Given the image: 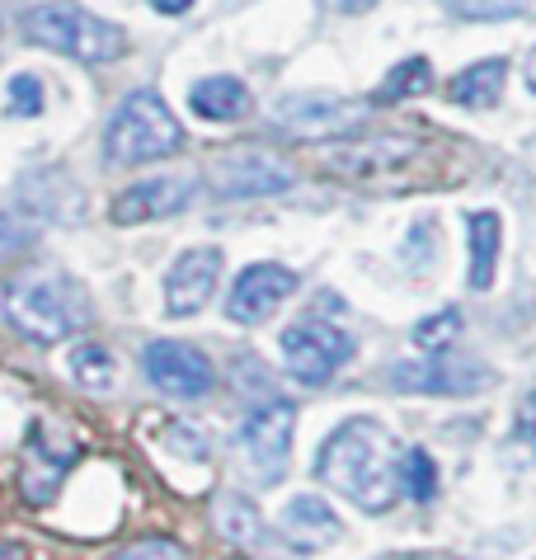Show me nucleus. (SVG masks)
<instances>
[{
	"label": "nucleus",
	"instance_id": "f257e3e1",
	"mask_svg": "<svg viewBox=\"0 0 536 560\" xmlns=\"http://www.w3.org/2000/svg\"><path fill=\"white\" fill-rule=\"evenodd\" d=\"M400 443L376 419H343L315 453V476L362 513H386L400 494Z\"/></svg>",
	"mask_w": 536,
	"mask_h": 560
},
{
	"label": "nucleus",
	"instance_id": "f03ea898",
	"mask_svg": "<svg viewBox=\"0 0 536 560\" xmlns=\"http://www.w3.org/2000/svg\"><path fill=\"white\" fill-rule=\"evenodd\" d=\"M5 316L20 335L38 339V345H61L75 330L90 325V302L81 283H71L57 269H24L10 278L5 288Z\"/></svg>",
	"mask_w": 536,
	"mask_h": 560
},
{
	"label": "nucleus",
	"instance_id": "7ed1b4c3",
	"mask_svg": "<svg viewBox=\"0 0 536 560\" xmlns=\"http://www.w3.org/2000/svg\"><path fill=\"white\" fill-rule=\"evenodd\" d=\"M179 147H184V128L155 90H132V95L118 104V114L108 118V132H104L108 165H141V161H155V155H170Z\"/></svg>",
	"mask_w": 536,
	"mask_h": 560
},
{
	"label": "nucleus",
	"instance_id": "20e7f679",
	"mask_svg": "<svg viewBox=\"0 0 536 560\" xmlns=\"http://www.w3.org/2000/svg\"><path fill=\"white\" fill-rule=\"evenodd\" d=\"M24 34L38 43V48H53V52H67L75 61H90V67H100V61H114L123 57L128 48V34H123L118 24L100 20V14H90L81 5H38L24 14Z\"/></svg>",
	"mask_w": 536,
	"mask_h": 560
},
{
	"label": "nucleus",
	"instance_id": "39448f33",
	"mask_svg": "<svg viewBox=\"0 0 536 560\" xmlns=\"http://www.w3.org/2000/svg\"><path fill=\"white\" fill-rule=\"evenodd\" d=\"M292 433H296V410L288 400H264L259 410H249L235 447H241V466L255 486H278L288 476Z\"/></svg>",
	"mask_w": 536,
	"mask_h": 560
},
{
	"label": "nucleus",
	"instance_id": "423d86ee",
	"mask_svg": "<svg viewBox=\"0 0 536 560\" xmlns=\"http://www.w3.org/2000/svg\"><path fill=\"white\" fill-rule=\"evenodd\" d=\"M386 382L396 392H419V396H466L490 382V368L456 349H433L423 358H405V363L386 368Z\"/></svg>",
	"mask_w": 536,
	"mask_h": 560
},
{
	"label": "nucleus",
	"instance_id": "0eeeda50",
	"mask_svg": "<svg viewBox=\"0 0 536 560\" xmlns=\"http://www.w3.org/2000/svg\"><path fill=\"white\" fill-rule=\"evenodd\" d=\"M349 358H353V339L329 320H302L292 330H282V363L306 386H325Z\"/></svg>",
	"mask_w": 536,
	"mask_h": 560
},
{
	"label": "nucleus",
	"instance_id": "6e6552de",
	"mask_svg": "<svg viewBox=\"0 0 536 560\" xmlns=\"http://www.w3.org/2000/svg\"><path fill=\"white\" fill-rule=\"evenodd\" d=\"M362 118V104L335 100V95H288L273 104V128L302 142H329V137L353 132Z\"/></svg>",
	"mask_w": 536,
	"mask_h": 560
},
{
	"label": "nucleus",
	"instance_id": "1a4fd4ad",
	"mask_svg": "<svg viewBox=\"0 0 536 560\" xmlns=\"http://www.w3.org/2000/svg\"><path fill=\"white\" fill-rule=\"evenodd\" d=\"M208 184L222 198H268V194L292 189L296 175L292 165H282L264 151H222L208 170Z\"/></svg>",
	"mask_w": 536,
	"mask_h": 560
},
{
	"label": "nucleus",
	"instance_id": "9d476101",
	"mask_svg": "<svg viewBox=\"0 0 536 560\" xmlns=\"http://www.w3.org/2000/svg\"><path fill=\"white\" fill-rule=\"evenodd\" d=\"M141 368H147L151 386H161V392L175 400H202L212 392V363L194 345H179V339H155V345H147L141 349Z\"/></svg>",
	"mask_w": 536,
	"mask_h": 560
},
{
	"label": "nucleus",
	"instance_id": "9b49d317",
	"mask_svg": "<svg viewBox=\"0 0 536 560\" xmlns=\"http://www.w3.org/2000/svg\"><path fill=\"white\" fill-rule=\"evenodd\" d=\"M75 447L71 439H61V433L53 424H38L34 433H28V453H24V476H20V490L28 504H47L53 494L61 490V480L71 476L75 466Z\"/></svg>",
	"mask_w": 536,
	"mask_h": 560
},
{
	"label": "nucleus",
	"instance_id": "f8f14e48",
	"mask_svg": "<svg viewBox=\"0 0 536 560\" xmlns=\"http://www.w3.org/2000/svg\"><path fill=\"white\" fill-rule=\"evenodd\" d=\"M296 292V273L282 269V264H249V269L235 278L231 298H226V316L235 325H259Z\"/></svg>",
	"mask_w": 536,
	"mask_h": 560
},
{
	"label": "nucleus",
	"instance_id": "ddd939ff",
	"mask_svg": "<svg viewBox=\"0 0 536 560\" xmlns=\"http://www.w3.org/2000/svg\"><path fill=\"white\" fill-rule=\"evenodd\" d=\"M217 278H222V250L217 245H198L175 259V269L165 273V311L170 316H198L212 302Z\"/></svg>",
	"mask_w": 536,
	"mask_h": 560
},
{
	"label": "nucleus",
	"instance_id": "4468645a",
	"mask_svg": "<svg viewBox=\"0 0 536 560\" xmlns=\"http://www.w3.org/2000/svg\"><path fill=\"white\" fill-rule=\"evenodd\" d=\"M188 198H194V179H179V175H165V179H141L132 189H123L114 198V217L118 226H141V222H155V217H170L188 208Z\"/></svg>",
	"mask_w": 536,
	"mask_h": 560
},
{
	"label": "nucleus",
	"instance_id": "2eb2a0df",
	"mask_svg": "<svg viewBox=\"0 0 536 560\" xmlns=\"http://www.w3.org/2000/svg\"><path fill=\"white\" fill-rule=\"evenodd\" d=\"M278 527H282V537H288V547H296V551H329V547H339V537H343L339 513L325 500H315V494L288 500V509L278 513Z\"/></svg>",
	"mask_w": 536,
	"mask_h": 560
},
{
	"label": "nucleus",
	"instance_id": "dca6fc26",
	"mask_svg": "<svg viewBox=\"0 0 536 560\" xmlns=\"http://www.w3.org/2000/svg\"><path fill=\"white\" fill-rule=\"evenodd\" d=\"M423 147L409 142V137H376V142H353V147H339L329 155V165L339 175H353V179H368L372 170H391V165H405L415 161Z\"/></svg>",
	"mask_w": 536,
	"mask_h": 560
},
{
	"label": "nucleus",
	"instance_id": "f3484780",
	"mask_svg": "<svg viewBox=\"0 0 536 560\" xmlns=\"http://www.w3.org/2000/svg\"><path fill=\"white\" fill-rule=\"evenodd\" d=\"M503 81H509V61L490 57V61H476V67L456 71L452 85H447V100L462 104V108H494L503 95Z\"/></svg>",
	"mask_w": 536,
	"mask_h": 560
},
{
	"label": "nucleus",
	"instance_id": "a211bd4d",
	"mask_svg": "<svg viewBox=\"0 0 536 560\" xmlns=\"http://www.w3.org/2000/svg\"><path fill=\"white\" fill-rule=\"evenodd\" d=\"M188 104L208 122H231V118L249 114V90L235 81V75H208V81H198L188 90Z\"/></svg>",
	"mask_w": 536,
	"mask_h": 560
},
{
	"label": "nucleus",
	"instance_id": "6ab92c4d",
	"mask_svg": "<svg viewBox=\"0 0 536 560\" xmlns=\"http://www.w3.org/2000/svg\"><path fill=\"white\" fill-rule=\"evenodd\" d=\"M466 241H470V288L485 292L494 283V264H499V245H503L499 212H470Z\"/></svg>",
	"mask_w": 536,
	"mask_h": 560
},
{
	"label": "nucleus",
	"instance_id": "aec40b11",
	"mask_svg": "<svg viewBox=\"0 0 536 560\" xmlns=\"http://www.w3.org/2000/svg\"><path fill=\"white\" fill-rule=\"evenodd\" d=\"M217 527H222V537L235 541V547H264V518L241 494H222L217 500Z\"/></svg>",
	"mask_w": 536,
	"mask_h": 560
},
{
	"label": "nucleus",
	"instance_id": "412c9836",
	"mask_svg": "<svg viewBox=\"0 0 536 560\" xmlns=\"http://www.w3.org/2000/svg\"><path fill=\"white\" fill-rule=\"evenodd\" d=\"M67 368H71V377L81 382L85 392H114L118 368H114V353H108L104 345H75L71 358H67Z\"/></svg>",
	"mask_w": 536,
	"mask_h": 560
},
{
	"label": "nucleus",
	"instance_id": "4be33fe9",
	"mask_svg": "<svg viewBox=\"0 0 536 560\" xmlns=\"http://www.w3.org/2000/svg\"><path fill=\"white\" fill-rule=\"evenodd\" d=\"M433 85V67H429V57H405L396 71L382 81V90H376V104H400L409 95H423V90Z\"/></svg>",
	"mask_w": 536,
	"mask_h": 560
},
{
	"label": "nucleus",
	"instance_id": "5701e85b",
	"mask_svg": "<svg viewBox=\"0 0 536 560\" xmlns=\"http://www.w3.org/2000/svg\"><path fill=\"white\" fill-rule=\"evenodd\" d=\"M400 490L415 504L438 500V466H433V457L423 453V447H409V453L400 457Z\"/></svg>",
	"mask_w": 536,
	"mask_h": 560
},
{
	"label": "nucleus",
	"instance_id": "b1692460",
	"mask_svg": "<svg viewBox=\"0 0 536 560\" xmlns=\"http://www.w3.org/2000/svg\"><path fill=\"white\" fill-rule=\"evenodd\" d=\"M456 339H462V311H452V306L433 311L429 320L415 325V345H419L423 353H433V349H456Z\"/></svg>",
	"mask_w": 536,
	"mask_h": 560
},
{
	"label": "nucleus",
	"instance_id": "393cba45",
	"mask_svg": "<svg viewBox=\"0 0 536 560\" xmlns=\"http://www.w3.org/2000/svg\"><path fill=\"white\" fill-rule=\"evenodd\" d=\"M5 108H10V118H38L43 114V81L38 75H28V71H20V75H10V85H5Z\"/></svg>",
	"mask_w": 536,
	"mask_h": 560
},
{
	"label": "nucleus",
	"instance_id": "a878e982",
	"mask_svg": "<svg viewBox=\"0 0 536 560\" xmlns=\"http://www.w3.org/2000/svg\"><path fill=\"white\" fill-rule=\"evenodd\" d=\"M34 236V226H28V217L14 208V203H0V264L14 259Z\"/></svg>",
	"mask_w": 536,
	"mask_h": 560
},
{
	"label": "nucleus",
	"instance_id": "bb28decb",
	"mask_svg": "<svg viewBox=\"0 0 536 560\" xmlns=\"http://www.w3.org/2000/svg\"><path fill=\"white\" fill-rule=\"evenodd\" d=\"M527 0H447V10L466 20H503V14H523Z\"/></svg>",
	"mask_w": 536,
	"mask_h": 560
},
{
	"label": "nucleus",
	"instance_id": "cd10ccee",
	"mask_svg": "<svg viewBox=\"0 0 536 560\" xmlns=\"http://www.w3.org/2000/svg\"><path fill=\"white\" fill-rule=\"evenodd\" d=\"M108 560H188L175 541H165V537H147V541H132V547H123L118 556H108Z\"/></svg>",
	"mask_w": 536,
	"mask_h": 560
},
{
	"label": "nucleus",
	"instance_id": "c85d7f7f",
	"mask_svg": "<svg viewBox=\"0 0 536 560\" xmlns=\"http://www.w3.org/2000/svg\"><path fill=\"white\" fill-rule=\"evenodd\" d=\"M517 443L527 447V453L536 457V392L532 396H523V406H517Z\"/></svg>",
	"mask_w": 536,
	"mask_h": 560
},
{
	"label": "nucleus",
	"instance_id": "c756f323",
	"mask_svg": "<svg viewBox=\"0 0 536 560\" xmlns=\"http://www.w3.org/2000/svg\"><path fill=\"white\" fill-rule=\"evenodd\" d=\"M372 5H376V0H335V10H343V14H362Z\"/></svg>",
	"mask_w": 536,
	"mask_h": 560
},
{
	"label": "nucleus",
	"instance_id": "7c9ffc66",
	"mask_svg": "<svg viewBox=\"0 0 536 560\" xmlns=\"http://www.w3.org/2000/svg\"><path fill=\"white\" fill-rule=\"evenodd\" d=\"M188 5H194V0H155V10L161 14H184Z\"/></svg>",
	"mask_w": 536,
	"mask_h": 560
},
{
	"label": "nucleus",
	"instance_id": "2f4dec72",
	"mask_svg": "<svg viewBox=\"0 0 536 560\" xmlns=\"http://www.w3.org/2000/svg\"><path fill=\"white\" fill-rule=\"evenodd\" d=\"M527 85H532V95H536V48H532V57H527Z\"/></svg>",
	"mask_w": 536,
	"mask_h": 560
},
{
	"label": "nucleus",
	"instance_id": "473e14b6",
	"mask_svg": "<svg viewBox=\"0 0 536 560\" xmlns=\"http://www.w3.org/2000/svg\"><path fill=\"white\" fill-rule=\"evenodd\" d=\"M0 560H20V551H14V547H0Z\"/></svg>",
	"mask_w": 536,
	"mask_h": 560
}]
</instances>
